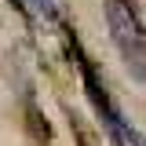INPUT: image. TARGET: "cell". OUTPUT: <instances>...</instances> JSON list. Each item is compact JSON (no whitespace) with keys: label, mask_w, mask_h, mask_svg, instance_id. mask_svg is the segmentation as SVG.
Returning a JSON list of instances; mask_svg holds the SVG:
<instances>
[{"label":"cell","mask_w":146,"mask_h":146,"mask_svg":"<svg viewBox=\"0 0 146 146\" xmlns=\"http://www.w3.org/2000/svg\"><path fill=\"white\" fill-rule=\"evenodd\" d=\"M106 18L110 29H113V40L124 55V66L131 70V77H146V33L139 26V18L131 15V7H124V0H110L106 4Z\"/></svg>","instance_id":"cell-1"},{"label":"cell","mask_w":146,"mask_h":146,"mask_svg":"<svg viewBox=\"0 0 146 146\" xmlns=\"http://www.w3.org/2000/svg\"><path fill=\"white\" fill-rule=\"evenodd\" d=\"M26 7L33 15H40V18H55V4L51 0H26Z\"/></svg>","instance_id":"cell-2"}]
</instances>
